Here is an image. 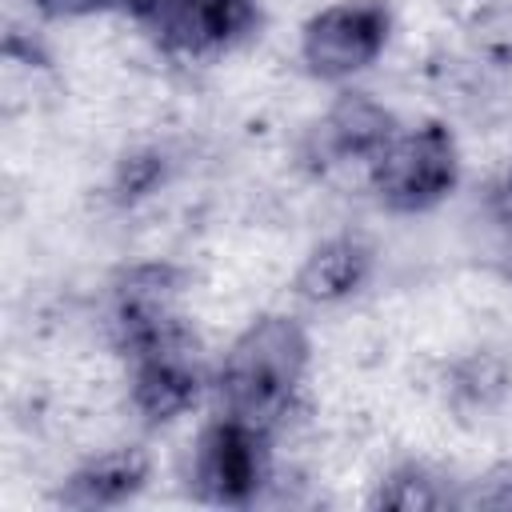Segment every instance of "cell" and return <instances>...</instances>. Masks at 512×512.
Masks as SVG:
<instances>
[{
	"instance_id": "obj_14",
	"label": "cell",
	"mask_w": 512,
	"mask_h": 512,
	"mask_svg": "<svg viewBox=\"0 0 512 512\" xmlns=\"http://www.w3.org/2000/svg\"><path fill=\"white\" fill-rule=\"evenodd\" d=\"M460 504H484V508H512V464L496 468L472 496H464Z\"/></svg>"
},
{
	"instance_id": "obj_12",
	"label": "cell",
	"mask_w": 512,
	"mask_h": 512,
	"mask_svg": "<svg viewBox=\"0 0 512 512\" xmlns=\"http://www.w3.org/2000/svg\"><path fill=\"white\" fill-rule=\"evenodd\" d=\"M164 168H168V164H164L160 152H132V156H124L120 168H116V176H112V196H116L120 204L144 200L148 192L160 188Z\"/></svg>"
},
{
	"instance_id": "obj_1",
	"label": "cell",
	"mask_w": 512,
	"mask_h": 512,
	"mask_svg": "<svg viewBox=\"0 0 512 512\" xmlns=\"http://www.w3.org/2000/svg\"><path fill=\"white\" fill-rule=\"evenodd\" d=\"M312 364V340L296 316L264 312L256 316L224 352L212 388L228 416H240L264 432L288 416Z\"/></svg>"
},
{
	"instance_id": "obj_13",
	"label": "cell",
	"mask_w": 512,
	"mask_h": 512,
	"mask_svg": "<svg viewBox=\"0 0 512 512\" xmlns=\"http://www.w3.org/2000/svg\"><path fill=\"white\" fill-rule=\"evenodd\" d=\"M32 8L48 20H76V16H96L108 8H128V0H32Z\"/></svg>"
},
{
	"instance_id": "obj_15",
	"label": "cell",
	"mask_w": 512,
	"mask_h": 512,
	"mask_svg": "<svg viewBox=\"0 0 512 512\" xmlns=\"http://www.w3.org/2000/svg\"><path fill=\"white\" fill-rule=\"evenodd\" d=\"M504 212H508V220H512V172H508V180H504Z\"/></svg>"
},
{
	"instance_id": "obj_2",
	"label": "cell",
	"mask_w": 512,
	"mask_h": 512,
	"mask_svg": "<svg viewBox=\"0 0 512 512\" xmlns=\"http://www.w3.org/2000/svg\"><path fill=\"white\" fill-rule=\"evenodd\" d=\"M456 180H460V148L440 120L396 128V136L368 164V184L376 204L400 216L436 208L440 200L452 196Z\"/></svg>"
},
{
	"instance_id": "obj_5",
	"label": "cell",
	"mask_w": 512,
	"mask_h": 512,
	"mask_svg": "<svg viewBox=\"0 0 512 512\" xmlns=\"http://www.w3.org/2000/svg\"><path fill=\"white\" fill-rule=\"evenodd\" d=\"M392 36V12L384 0H336L320 8L300 32V64L308 76L340 84L376 64Z\"/></svg>"
},
{
	"instance_id": "obj_7",
	"label": "cell",
	"mask_w": 512,
	"mask_h": 512,
	"mask_svg": "<svg viewBox=\"0 0 512 512\" xmlns=\"http://www.w3.org/2000/svg\"><path fill=\"white\" fill-rule=\"evenodd\" d=\"M204 392V368L188 332L128 356V400L144 424L184 416Z\"/></svg>"
},
{
	"instance_id": "obj_11",
	"label": "cell",
	"mask_w": 512,
	"mask_h": 512,
	"mask_svg": "<svg viewBox=\"0 0 512 512\" xmlns=\"http://www.w3.org/2000/svg\"><path fill=\"white\" fill-rule=\"evenodd\" d=\"M372 504L384 508H400V512H416V508H444V504H460L444 480H436L428 468L420 464H400L380 480V492L372 496Z\"/></svg>"
},
{
	"instance_id": "obj_8",
	"label": "cell",
	"mask_w": 512,
	"mask_h": 512,
	"mask_svg": "<svg viewBox=\"0 0 512 512\" xmlns=\"http://www.w3.org/2000/svg\"><path fill=\"white\" fill-rule=\"evenodd\" d=\"M368 276H372V244L352 232H340V236L320 240L304 256L296 272V296L320 308L344 304L368 284Z\"/></svg>"
},
{
	"instance_id": "obj_4",
	"label": "cell",
	"mask_w": 512,
	"mask_h": 512,
	"mask_svg": "<svg viewBox=\"0 0 512 512\" xmlns=\"http://www.w3.org/2000/svg\"><path fill=\"white\" fill-rule=\"evenodd\" d=\"M168 56H220L260 28V0H128L124 8Z\"/></svg>"
},
{
	"instance_id": "obj_9",
	"label": "cell",
	"mask_w": 512,
	"mask_h": 512,
	"mask_svg": "<svg viewBox=\"0 0 512 512\" xmlns=\"http://www.w3.org/2000/svg\"><path fill=\"white\" fill-rule=\"evenodd\" d=\"M148 472H152V464L140 448H108L60 480L56 504H64V508H120L148 484Z\"/></svg>"
},
{
	"instance_id": "obj_6",
	"label": "cell",
	"mask_w": 512,
	"mask_h": 512,
	"mask_svg": "<svg viewBox=\"0 0 512 512\" xmlns=\"http://www.w3.org/2000/svg\"><path fill=\"white\" fill-rule=\"evenodd\" d=\"M188 332L180 316V272L172 264H132L108 292V340L128 360Z\"/></svg>"
},
{
	"instance_id": "obj_10",
	"label": "cell",
	"mask_w": 512,
	"mask_h": 512,
	"mask_svg": "<svg viewBox=\"0 0 512 512\" xmlns=\"http://www.w3.org/2000/svg\"><path fill=\"white\" fill-rule=\"evenodd\" d=\"M396 136L392 112L372 100L368 92H340L336 104L320 120V152L332 160H364L372 164L376 152Z\"/></svg>"
},
{
	"instance_id": "obj_3",
	"label": "cell",
	"mask_w": 512,
	"mask_h": 512,
	"mask_svg": "<svg viewBox=\"0 0 512 512\" xmlns=\"http://www.w3.org/2000/svg\"><path fill=\"white\" fill-rule=\"evenodd\" d=\"M272 432L216 412L196 444H192V460H188V488L196 500L204 504H220V508H244L260 496V488L268 484V468H272Z\"/></svg>"
}]
</instances>
